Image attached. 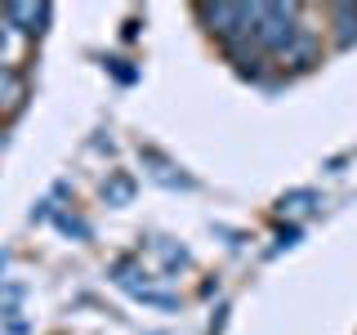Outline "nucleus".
<instances>
[{"label":"nucleus","mask_w":357,"mask_h":335,"mask_svg":"<svg viewBox=\"0 0 357 335\" xmlns=\"http://www.w3.org/2000/svg\"><path fill=\"white\" fill-rule=\"evenodd\" d=\"M299 9L295 5H255V22H250V40L259 54H286L299 40Z\"/></svg>","instance_id":"1"},{"label":"nucleus","mask_w":357,"mask_h":335,"mask_svg":"<svg viewBox=\"0 0 357 335\" xmlns=\"http://www.w3.org/2000/svg\"><path fill=\"white\" fill-rule=\"evenodd\" d=\"M197 18L206 22L210 36H219L223 45L250 36V22H255V5H201Z\"/></svg>","instance_id":"2"},{"label":"nucleus","mask_w":357,"mask_h":335,"mask_svg":"<svg viewBox=\"0 0 357 335\" xmlns=\"http://www.w3.org/2000/svg\"><path fill=\"white\" fill-rule=\"evenodd\" d=\"M5 22L18 36H36V31H45L40 22H50V5H5Z\"/></svg>","instance_id":"3"},{"label":"nucleus","mask_w":357,"mask_h":335,"mask_svg":"<svg viewBox=\"0 0 357 335\" xmlns=\"http://www.w3.org/2000/svg\"><path fill=\"white\" fill-rule=\"evenodd\" d=\"M22 98H27L22 72H18V67H0V112H14Z\"/></svg>","instance_id":"4"},{"label":"nucleus","mask_w":357,"mask_h":335,"mask_svg":"<svg viewBox=\"0 0 357 335\" xmlns=\"http://www.w3.org/2000/svg\"><path fill=\"white\" fill-rule=\"evenodd\" d=\"M277 59H282V63H290V67H308L312 59H317V50H312V36H308V31H299V40L290 45L286 54H277Z\"/></svg>","instance_id":"5"},{"label":"nucleus","mask_w":357,"mask_h":335,"mask_svg":"<svg viewBox=\"0 0 357 335\" xmlns=\"http://www.w3.org/2000/svg\"><path fill=\"white\" fill-rule=\"evenodd\" d=\"M18 45H22V36H18L14 27H9L5 18H0V67L14 63V50H18Z\"/></svg>","instance_id":"6"},{"label":"nucleus","mask_w":357,"mask_h":335,"mask_svg":"<svg viewBox=\"0 0 357 335\" xmlns=\"http://www.w3.org/2000/svg\"><path fill=\"white\" fill-rule=\"evenodd\" d=\"M335 18L353 22V18H357V9H353V5H340V9H335ZM349 40H353V27H344V31H340V45H349Z\"/></svg>","instance_id":"7"}]
</instances>
